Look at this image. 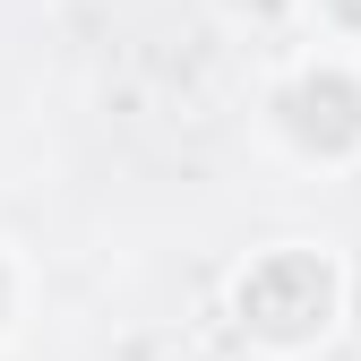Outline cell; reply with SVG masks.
<instances>
[{
	"mask_svg": "<svg viewBox=\"0 0 361 361\" xmlns=\"http://www.w3.org/2000/svg\"><path fill=\"white\" fill-rule=\"evenodd\" d=\"M224 310H233V327L258 361H310L336 344L344 310H353V276L327 241H267L233 267Z\"/></svg>",
	"mask_w": 361,
	"mask_h": 361,
	"instance_id": "6da1fadb",
	"label": "cell"
},
{
	"mask_svg": "<svg viewBox=\"0 0 361 361\" xmlns=\"http://www.w3.org/2000/svg\"><path fill=\"white\" fill-rule=\"evenodd\" d=\"M301 9H310L319 52H353L361 61V0H301Z\"/></svg>",
	"mask_w": 361,
	"mask_h": 361,
	"instance_id": "3957f363",
	"label": "cell"
},
{
	"mask_svg": "<svg viewBox=\"0 0 361 361\" xmlns=\"http://www.w3.org/2000/svg\"><path fill=\"white\" fill-rule=\"evenodd\" d=\"M258 129L276 138V155H293L310 172H353L361 164V61L310 43V52L267 86Z\"/></svg>",
	"mask_w": 361,
	"mask_h": 361,
	"instance_id": "7a4b0ae2",
	"label": "cell"
},
{
	"mask_svg": "<svg viewBox=\"0 0 361 361\" xmlns=\"http://www.w3.org/2000/svg\"><path fill=\"white\" fill-rule=\"evenodd\" d=\"M26 293H35V276H26V258L0 241V344H9L18 327H26Z\"/></svg>",
	"mask_w": 361,
	"mask_h": 361,
	"instance_id": "277c9868",
	"label": "cell"
}]
</instances>
